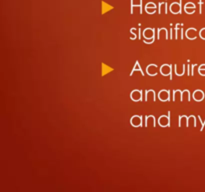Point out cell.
<instances>
[{"label":"cell","mask_w":205,"mask_h":192,"mask_svg":"<svg viewBox=\"0 0 205 192\" xmlns=\"http://www.w3.org/2000/svg\"><path fill=\"white\" fill-rule=\"evenodd\" d=\"M142 35L144 37L143 42L151 44L154 42V37H155V30L153 28H146L144 29V31L142 32Z\"/></svg>","instance_id":"obj_1"},{"label":"cell","mask_w":205,"mask_h":192,"mask_svg":"<svg viewBox=\"0 0 205 192\" xmlns=\"http://www.w3.org/2000/svg\"><path fill=\"white\" fill-rule=\"evenodd\" d=\"M158 124L161 127H170V117H169V113L168 116L166 115H161L158 118Z\"/></svg>","instance_id":"obj_2"},{"label":"cell","mask_w":205,"mask_h":192,"mask_svg":"<svg viewBox=\"0 0 205 192\" xmlns=\"http://www.w3.org/2000/svg\"><path fill=\"white\" fill-rule=\"evenodd\" d=\"M171 72H172V67L171 65L169 64H163L161 67H160V73H161L163 76H170V79H171Z\"/></svg>","instance_id":"obj_3"},{"label":"cell","mask_w":205,"mask_h":192,"mask_svg":"<svg viewBox=\"0 0 205 192\" xmlns=\"http://www.w3.org/2000/svg\"><path fill=\"white\" fill-rule=\"evenodd\" d=\"M146 72L150 76H155L158 73V66L156 64H149L146 68Z\"/></svg>","instance_id":"obj_4"},{"label":"cell","mask_w":205,"mask_h":192,"mask_svg":"<svg viewBox=\"0 0 205 192\" xmlns=\"http://www.w3.org/2000/svg\"><path fill=\"white\" fill-rule=\"evenodd\" d=\"M158 98H159V100H161L163 102L169 101L170 100V92H169V90L167 91V90H165V89H163V90L159 91Z\"/></svg>","instance_id":"obj_5"},{"label":"cell","mask_w":205,"mask_h":192,"mask_svg":"<svg viewBox=\"0 0 205 192\" xmlns=\"http://www.w3.org/2000/svg\"><path fill=\"white\" fill-rule=\"evenodd\" d=\"M130 122L133 127H140V126H142V117L141 116L135 115L131 118Z\"/></svg>","instance_id":"obj_6"},{"label":"cell","mask_w":205,"mask_h":192,"mask_svg":"<svg viewBox=\"0 0 205 192\" xmlns=\"http://www.w3.org/2000/svg\"><path fill=\"white\" fill-rule=\"evenodd\" d=\"M180 3H176V2H173L171 5H170V11H171V13H173V14H179V13L181 12V6H180Z\"/></svg>","instance_id":"obj_7"},{"label":"cell","mask_w":205,"mask_h":192,"mask_svg":"<svg viewBox=\"0 0 205 192\" xmlns=\"http://www.w3.org/2000/svg\"><path fill=\"white\" fill-rule=\"evenodd\" d=\"M130 97L133 101L137 102V101H140L142 99V92L140 90H133L130 94Z\"/></svg>","instance_id":"obj_8"},{"label":"cell","mask_w":205,"mask_h":192,"mask_svg":"<svg viewBox=\"0 0 205 192\" xmlns=\"http://www.w3.org/2000/svg\"><path fill=\"white\" fill-rule=\"evenodd\" d=\"M186 37L190 40H194L197 38V30L195 28H189L186 31Z\"/></svg>","instance_id":"obj_9"},{"label":"cell","mask_w":205,"mask_h":192,"mask_svg":"<svg viewBox=\"0 0 205 192\" xmlns=\"http://www.w3.org/2000/svg\"><path fill=\"white\" fill-rule=\"evenodd\" d=\"M156 5L152 2H148L145 6V11L148 13V14H154L156 12Z\"/></svg>","instance_id":"obj_10"},{"label":"cell","mask_w":205,"mask_h":192,"mask_svg":"<svg viewBox=\"0 0 205 192\" xmlns=\"http://www.w3.org/2000/svg\"><path fill=\"white\" fill-rule=\"evenodd\" d=\"M193 99L195 101H197V102H199V101H202L203 99H204V93H203V91H201V90H195L194 91V93H193Z\"/></svg>","instance_id":"obj_11"},{"label":"cell","mask_w":205,"mask_h":192,"mask_svg":"<svg viewBox=\"0 0 205 192\" xmlns=\"http://www.w3.org/2000/svg\"><path fill=\"white\" fill-rule=\"evenodd\" d=\"M135 71H139V72H141L142 76H144V72H142V69H141V67H140V64H139L138 61H136V63H135V65H134V68H133V69H132V72L130 73V75H132L133 73H134Z\"/></svg>","instance_id":"obj_12"},{"label":"cell","mask_w":205,"mask_h":192,"mask_svg":"<svg viewBox=\"0 0 205 192\" xmlns=\"http://www.w3.org/2000/svg\"><path fill=\"white\" fill-rule=\"evenodd\" d=\"M184 8H196V6L192 2H187L185 6H184Z\"/></svg>","instance_id":"obj_13"},{"label":"cell","mask_w":205,"mask_h":192,"mask_svg":"<svg viewBox=\"0 0 205 192\" xmlns=\"http://www.w3.org/2000/svg\"><path fill=\"white\" fill-rule=\"evenodd\" d=\"M184 11H185L187 14H193L195 12V8H184Z\"/></svg>","instance_id":"obj_14"},{"label":"cell","mask_w":205,"mask_h":192,"mask_svg":"<svg viewBox=\"0 0 205 192\" xmlns=\"http://www.w3.org/2000/svg\"><path fill=\"white\" fill-rule=\"evenodd\" d=\"M131 33L133 34V36H131V39L132 40H134V39H136V37H137V32H136V29L135 28H131Z\"/></svg>","instance_id":"obj_15"},{"label":"cell","mask_w":205,"mask_h":192,"mask_svg":"<svg viewBox=\"0 0 205 192\" xmlns=\"http://www.w3.org/2000/svg\"><path fill=\"white\" fill-rule=\"evenodd\" d=\"M199 36L200 38H202L203 40H205V28H202L199 32Z\"/></svg>","instance_id":"obj_16"},{"label":"cell","mask_w":205,"mask_h":192,"mask_svg":"<svg viewBox=\"0 0 205 192\" xmlns=\"http://www.w3.org/2000/svg\"><path fill=\"white\" fill-rule=\"evenodd\" d=\"M198 73L202 76H205V68H198Z\"/></svg>","instance_id":"obj_17"}]
</instances>
